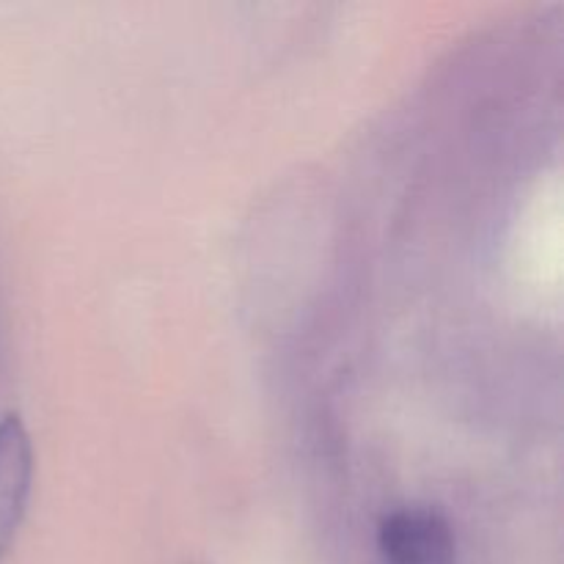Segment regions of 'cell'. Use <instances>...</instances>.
Masks as SVG:
<instances>
[{"mask_svg":"<svg viewBox=\"0 0 564 564\" xmlns=\"http://www.w3.org/2000/svg\"><path fill=\"white\" fill-rule=\"evenodd\" d=\"M378 556L383 564H457L455 529L435 507H397L378 523Z\"/></svg>","mask_w":564,"mask_h":564,"instance_id":"cell-1","label":"cell"},{"mask_svg":"<svg viewBox=\"0 0 564 564\" xmlns=\"http://www.w3.org/2000/svg\"><path fill=\"white\" fill-rule=\"evenodd\" d=\"M33 482V446L17 416L0 419V562L25 518Z\"/></svg>","mask_w":564,"mask_h":564,"instance_id":"cell-2","label":"cell"}]
</instances>
